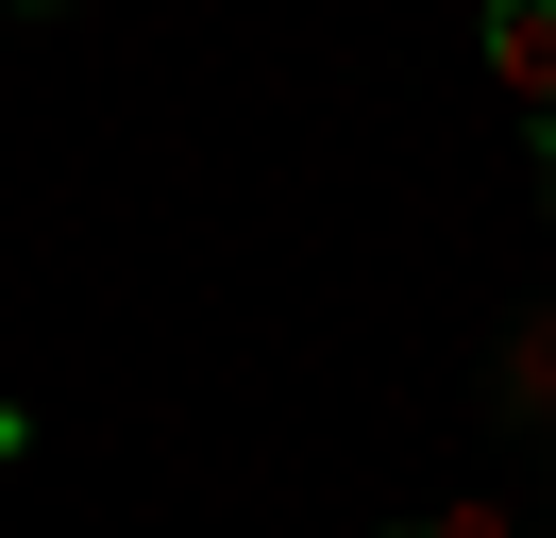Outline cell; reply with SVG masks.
I'll list each match as a JSON object with an SVG mask.
<instances>
[{
	"mask_svg": "<svg viewBox=\"0 0 556 538\" xmlns=\"http://www.w3.org/2000/svg\"><path fill=\"white\" fill-rule=\"evenodd\" d=\"M506 404L556 437V303H540V320H506Z\"/></svg>",
	"mask_w": 556,
	"mask_h": 538,
	"instance_id": "cell-2",
	"label": "cell"
},
{
	"mask_svg": "<svg viewBox=\"0 0 556 538\" xmlns=\"http://www.w3.org/2000/svg\"><path fill=\"white\" fill-rule=\"evenodd\" d=\"M540 219H556V118H540Z\"/></svg>",
	"mask_w": 556,
	"mask_h": 538,
	"instance_id": "cell-5",
	"label": "cell"
},
{
	"mask_svg": "<svg viewBox=\"0 0 556 538\" xmlns=\"http://www.w3.org/2000/svg\"><path fill=\"white\" fill-rule=\"evenodd\" d=\"M388 538H522L506 504H439V522H388Z\"/></svg>",
	"mask_w": 556,
	"mask_h": 538,
	"instance_id": "cell-3",
	"label": "cell"
},
{
	"mask_svg": "<svg viewBox=\"0 0 556 538\" xmlns=\"http://www.w3.org/2000/svg\"><path fill=\"white\" fill-rule=\"evenodd\" d=\"M17 454H35V404H0V471H17Z\"/></svg>",
	"mask_w": 556,
	"mask_h": 538,
	"instance_id": "cell-4",
	"label": "cell"
},
{
	"mask_svg": "<svg viewBox=\"0 0 556 538\" xmlns=\"http://www.w3.org/2000/svg\"><path fill=\"white\" fill-rule=\"evenodd\" d=\"M472 34H489V85H506L522 118H556V0H489Z\"/></svg>",
	"mask_w": 556,
	"mask_h": 538,
	"instance_id": "cell-1",
	"label": "cell"
},
{
	"mask_svg": "<svg viewBox=\"0 0 556 538\" xmlns=\"http://www.w3.org/2000/svg\"><path fill=\"white\" fill-rule=\"evenodd\" d=\"M35 17H51V0H35Z\"/></svg>",
	"mask_w": 556,
	"mask_h": 538,
	"instance_id": "cell-6",
	"label": "cell"
}]
</instances>
